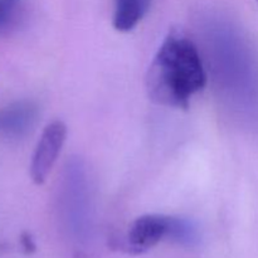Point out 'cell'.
<instances>
[{"label":"cell","instance_id":"6da1fadb","mask_svg":"<svg viewBox=\"0 0 258 258\" xmlns=\"http://www.w3.org/2000/svg\"><path fill=\"white\" fill-rule=\"evenodd\" d=\"M207 71L219 98L236 115L258 108V66L248 43L234 25L212 18L203 27Z\"/></svg>","mask_w":258,"mask_h":258},{"label":"cell","instance_id":"7a4b0ae2","mask_svg":"<svg viewBox=\"0 0 258 258\" xmlns=\"http://www.w3.org/2000/svg\"><path fill=\"white\" fill-rule=\"evenodd\" d=\"M207 81L208 71L198 47L184 34L170 33L149 66L146 91L156 105L186 110Z\"/></svg>","mask_w":258,"mask_h":258},{"label":"cell","instance_id":"3957f363","mask_svg":"<svg viewBox=\"0 0 258 258\" xmlns=\"http://www.w3.org/2000/svg\"><path fill=\"white\" fill-rule=\"evenodd\" d=\"M58 204L67 228L78 238L87 236L93 213L92 184L85 163L78 158L71 159L66 165Z\"/></svg>","mask_w":258,"mask_h":258},{"label":"cell","instance_id":"277c9868","mask_svg":"<svg viewBox=\"0 0 258 258\" xmlns=\"http://www.w3.org/2000/svg\"><path fill=\"white\" fill-rule=\"evenodd\" d=\"M67 138V126L63 121H52L45 126L38 141L30 163V178L38 185L47 180L55 165Z\"/></svg>","mask_w":258,"mask_h":258},{"label":"cell","instance_id":"5b68a950","mask_svg":"<svg viewBox=\"0 0 258 258\" xmlns=\"http://www.w3.org/2000/svg\"><path fill=\"white\" fill-rule=\"evenodd\" d=\"M171 216L145 214L134 221L128 228L126 243L131 253H144L170 238Z\"/></svg>","mask_w":258,"mask_h":258},{"label":"cell","instance_id":"8992f818","mask_svg":"<svg viewBox=\"0 0 258 258\" xmlns=\"http://www.w3.org/2000/svg\"><path fill=\"white\" fill-rule=\"evenodd\" d=\"M39 108L33 101L22 100L0 108V138L17 140L35 127Z\"/></svg>","mask_w":258,"mask_h":258},{"label":"cell","instance_id":"52a82bcc","mask_svg":"<svg viewBox=\"0 0 258 258\" xmlns=\"http://www.w3.org/2000/svg\"><path fill=\"white\" fill-rule=\"evenodd\" d=\"M151 0H115L112 24L117 32L135 29L150 9Z\"/></svg>","mask_w":258,"mask_h":258},{"label":"cell","instance_id":"ba28073f","mask_svg":"<svg viewBox=\"0 0 258 258\" xmlns=\"http://www.w3.org/2000/svg\"><path fill=\"white\" fill-rule=\"evenodd\" d=\"M169 241L175 242L179 246L186 248H194L201 242L198 226L188 218L171 217V231Z\"/></svg>","mask_w":258,"mask_h":258},{"label":"cell","instance_id":"9c48e42d","mask_svg":"<svg viewBox=\"0 0 258 258\" xmlns=\"http://www.w3.org/2000/svg\"><path fill=\"white\" fill-rule=\"evenodd\" d=\"M25 0H0V35L12 33L24 19Z\"/></svg>","mask_w":258,"mask_h":258},{"label":"cell","instance_id":"30bf717a","mask_svg":"<svg viewBox=\"0 0 258 258\" xmlns=\"http://www.w3.org/2000/svg\"><path fill=\"white\" fill-rule=\"evenodd\" d=\"M257 2H258V0H257Z\"/></svg>","mask_w":258,"mask_h":258}]
</instances>
